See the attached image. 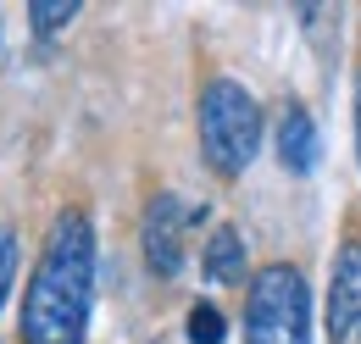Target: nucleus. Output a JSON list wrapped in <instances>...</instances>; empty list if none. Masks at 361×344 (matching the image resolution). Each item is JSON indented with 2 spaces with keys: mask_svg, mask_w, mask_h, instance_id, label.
Returning <instances> with one entry per match:
<instances>
[{
  "mask_svg": "<svg viewBox=\"0 0 361 344\" xmlns=\"http://www.w3.org/2000/svg\"><path fill=\"white\" fill-rule=\"evenodd\" d=\"M17 272H23V239H17V228L0 222V311H6L11 289H17Z\"/></svg>",
  "mask_w": 361,
  "mask_h": 344,
  "instance_id": "9d476101",
  "label": "nucleus"
},
{
  "mask_svg": "<svg viewBox=\"0 0 361 344\" xmlns=\"http://www.w3.org/2000/svg\"><path fill=\"white\" fill-rule=\"evenodd\" d=\"M200 272L212 278V283H245V278H256L250 272V250H245V233L223 222V228H212L206 233V250H200Z\"/></svg>",
  "mask_w": 361,
  "mask_h": 344,
  "instance_id": "0eeeda50",
  "label": "nucleus"
},
{
  "mask_svg": "<svg viewBox=\"0 0 361 344\" xmlns=\"http://www.w3.org/2000/svg\"><path fill=\"white\" fill-rule=\"evenodd\" d=\"M94 266H100V239L84 206L50 216V233L39 245L34 278L23 289V344H84L94 317Z\"/></svg>",
  "mask_w": 361,
  "mask_h": 344,
  "instance_id": "f257e3e1",
  "label": "nucleus"
},
{
  "mask_svg": "<svg viewBox=\"0 0 361 344\" xmlns=\"http://www.w3.org/2000/svg\"><path fill=\"white\" fill-rule=\"evenodd\" d=\"M183 333H189V344H223L228 339V317L212 300H195L189 317H183Z\"/></svg>",
  "mask_w": 361,
  "mask_h": 344,
  "instance_id": "1a4fd4ad",
  "label": "nucleus"
},
{
  "mask_svg": "<svg viewBox=\"0 0 361 344\" xmlns=\"http://www.w3.org/2000/svg\"><path fill=\"white\" fill-rule=\"evenodd\" d=\"M84 6L78 0H28V28L50 39V34H61V28H73V17H78Z\"/></svg>",
  "mask_w": 361,
  "mask_h": 344,
  "instance_id": "6e6552de",
  "label": "nucleus"
},
{
  "mask_svg": "<svg viewBox=\"0 0 361 344\" xmlns=\"http://www.w3.org/2000/svg\"><path fill=\"white\" fill-rule=\"evenodd\" d=\"M206 222V206H189L173 189H156L145 200V216H139V245H145V266L173 283L183 272V256H189V228Z\"/></svg>",
  "mask_w": 361,
  "mask_h": 344,
  "instance_id": "20e7f679",
  "label": "nucleus"
},
{
  "mask_svg": "<svg viewBox=\"0 0 361 344\" xmlns=\"http://www.w3.org/2000/svg\"><path fill=\"white\" fill-rule=\"evenodd\" d=\"M356 339H361V333H356Z\"/></svg>",
  "mask_w": 361,
  "mask_h": 344,
  "instance_id": "f8f14e48",
  "label": "nucleus"
},
{
  "mask_svg": "<svg viewBox=\"0 0 361 344\" xmlns=\"http://www.w3.org/2000/svg\"><path fill=\"white\" fill-rule=\"evenodd\" d=\"M195 139H200V161L217 172L223 183L245 178V167L262 150V100L239 78H206L195 100Z\"/></svg>",
  "mask_w": 361,
  "mask_h": 344,
  "instance_id": "f03ea898",
  "label": "nucleus"
},
{
  "mask_svg": "<svg viewBox=\"0 0 361 344\" xmlns=\"http://www.w3.org/2000/svg\"><path fill=\"white\" fill-rule=\"evenodd\" d=\"M356 161H361V67H356Z\"/></svg>",
  "mask_w": 361,
  "mask_h": 344,
  "instance_id": "9b49d317",
  "label": "nucleus"
},
{
  "mask_svg": "<svg viewBox=\"0 0 361 344\" xmlns=\"http://www.w3.org/2000/svg\"><path fill=\"white\" fill-rule=\"evenodd\" d=\"M156 344H161V339H156Z\"/></svg>",
  "mask_w": 361,
  "mask_h": 344,
  "instance_id": "ddd939ff",
  "label": "nucleus"
},
{
  "mask_svg": "<svg viewBox=\"0 0 361 344\" xmlns=\"http://www.w3.org/2000/svg\"><path fill=\"white\" fill-rule=\"evenodd\" d=\"M245 344H312V289L295 261H272L245 283Z\"/></svg>",
  "mask_w": 361,
  "mask_h": 344,
  "instance_id": "7ed1b4c3",
  "label": "nucleus"
},
{
  "mask_svg": "<svg viewBox=\"0 0 361 344\" xmlns=\"http://www.w3.org/2000/svg\"><path fill=\"white\" fill-rule=\"evenodd\" d=\"M272 145H278V167L289 172V178H312L317 161H322V133H317L312 111H306L300 100H283V106H278Z\"/></svg>",
  "mask_w": 361,
  "mask_h": 344,
  "instance_id": "423d86ee",
  "label": "nucleus"
},
{
  "mask_svg": "<svg viewBox=\"0 0 361 344\" xmlns=\"http://www.w3.org/2000/svg\"><path fill=\"white\" fill-rule=\"evenodd\" d=\"M322 333L328 344H345L361 333V239H345L328 266V300H322Z\"/></svg>",
  "mask_w": 361,
  "mask_h": 344,
  "instance_id": "39448f33",
  "label": "nucleus"
}]
</instances>
